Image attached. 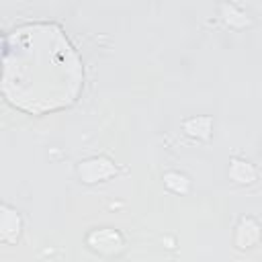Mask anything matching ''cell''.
Listing matches in <instances>:
<instances>
[{"label": "cell", "instance_id": "1", "mask_svg": "<svg viewBox=\"0 0 262 262\" xmlns=\"http://www.w3.org/2000/svg\"><path fill=\"white\" fill-rule=\"evenodd\" d=\"M82 86V59L57 23L25 20L4 33L0 90L10 106L29 115L61 111Z\"/></svg>", "mask_w": 262, "mask_h": 262}]
</instances>
